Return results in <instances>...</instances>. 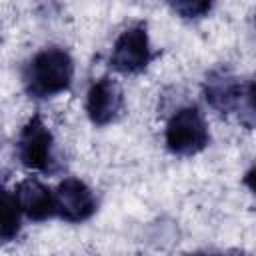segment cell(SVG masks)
Segmentation results:
<instances>
[{
  "instance_id": "obj_7",
  "label": "cell",
  "mask_w": 256,
  "mask_h": 256,
  "mask_svg": "<svg viewBox=\"0 0 256 256\" xmlns=\"http://www.w3.org/2000/svg\"><path fill=\"white\" fill-rule=\"evenodd\" d=\"M14 198L20 212L32 222H44L58 216L56 192L42 184L38 178H24L14 188Z\"/></svg>"
},
{
  "instance_id": "obj_2",
  "label": "cell",
  "mask_w": 256,
  "mask_h": 256,
  "mask_svg": "<svg viewBox=\"0 0 256 256\" xmlns=\"http://www.w3.org/2000/svg\"><path fill=\"white\" fill-rule=\"evenodd\" d=\"M16 156L26 168L42 174H56L60 170L54 134L40 114H32L20 128L16 138Z\"/></svg>"
},
{
  "instance_id": "obj_12",
  "label": "cell",
  "mask_w": 256,
  "mask_h": 256,
  "mask_svg": "<svg viewBox=\"0 0 256 256\" xmlns=\"http://www.w3.org/2000/svg\"><path fill=\"white\" fill-rule=\"evenodd\" d=\"M242 182H244V186H246L252 194H256V162L248 168V172L244 174V180H242Z\"/></svg>"
},
{
  "instance_id": "obj_11",
  "label": "cell",
  "mask_w": 256,
  "mask_h": 256,
  "mask_svg": "<svg viewBox=\"0 0 256 256\" xmlns=\"http://www.w3.org/2000/svg\"><path fill=\"white\" fill-rule=\"evenodd\" d=\"M244 96H246V102H248V108L256 114V76L248 82V86L244 88Z\"/></svg>"
},
{
  "instance_id": "obj_3",
  "label": "cell",
  "mask_w": 256,
  "mask_h": 256,
  "mask_svg": "<svg viewBox=\"0 0 256 256\" xmlns=\"http://www.w3.org/2000/svg\"><path fill=\"white\" fill-rule=\"evenodd\" d=\"M166 148L176 156H194L210 144V132L204 114L196 104L178 108L166 122Z\"/></svg>"
},
{
  "instance_id": "obj_13",
  "label": "cell",
  "mask_w": 256,
  "mask_h": 256,
  "mask_svg": "<svg viewBox=\"0 0 256 256\" xmlns=\"http://www.w3.org/2000/svg\"><path fill=\"white\" fill-rule=\"evenodd\" d=\"M186 256H246L244 252L238 250H230V252H218V254H204V252H194V254H186Z\"/></svg>"
},
{
  "instance_id": "obj_1",
  "label": "cell",
  "mask_w": 256,
  "mask_h": 256,
  "mask_svg": "<svg viewBox=\"0 0 256 256\" xmlns=\"http://www.w3.org/2000/svg\"><path fill=\"white\" fill-rule=\"evenodd\" d=\"M74 80V60L68 50L48 46L38 50L22 68V84L32 98H52L66 92Z\"/></svg>"
},
{
  "instance_id": "obj_9",
  "label": "cell",
  "mask_w": 256,
  "mask_h": 256,
  "mask_svg": "<svg viewBox=\"0 0 256 256\" xmlns=\"http://www.w3.org/2000/svg\"><path fill=\"white\" fill-rule=\"evenodd\" d=\"M20 208L16 204V198L10 190H4L2 194V230L0 236L4 242H10L20 232Z\"/></svg>"
},
{
  "instance_id": "obj_6",
  "label": "cell",
  "mask_w": 256,
  "mask_h": 256,
  "mask_svg": "<svg viewBox=\"0 0 256 256\" xmlns=\"http://www.w3.org/2000/svg\"><path fill=\"white\" fill-rule=\"evenodd\" d=\"M56 210L58 218L70 224H80L92 218L98 208L92 188L80 178H64L56 186Z\"/></svg>"
},
{
  "instance_id": "obj_5",
  "label": "cell",
  "mask_w": 256,
  "mask_h": 256,
  "mask_svg": "<svg viewBox=\"0 0 256 256\" xmlns=\"http://www.w3.org/2000/svg\"><path fill=\"white\" fill-rule=\"evenodd\" d=\"M124 112V92L120 84L102 76L94 80L86 94V114L94 126H108L116 122Z\"/></svg>"
},
{
  "instance_id": "obj_14",
  "label": "cell",
  "mask_w": 256,
  "mask_h": 256,
  "mask_svg": "<svg viewBox=\"0 0 256 256\" xmlns=\"http://www.w3.org/2000/svg\"><path fill=\"white\" fill-rule=\"evenodd\" d=\"M254 24H256V18H254Z\"/></svg>"
},
{
  "instance_id": "obj_10",
  "label": "cell",
  "mask_w": 256,
  "mask_h": 256,
  "mask_svg": "<svg viewBox=\"0 0 256 256\" xmlns=\"http://www.w3.org/2000/svg\"><path fill=\"white\" fill-rule=\"evenodd\" d=\"M170 8L180 18L196 20V18H204L212 10V2H206V0H180V2H170Z\"/></svg>"
},
{
  "instance_id": "obj_4",
  "label": "cell",
  "mask_w": 256,
  "mask_h": 256,
  "mask_svg": "<svg viewBox=\"0 0 256 256\" xmlns=\"http://www.w3.org/2000/svg\"><path fill=\"white\" fill-rule=\"evenodd\" d=\"M152 58L154 52L150 48L148 28L144 22H136L114 40L108 64L120 74H140L148 68Z\"/></svg>"
},
{
  "instance_id": "obj_8",
  "label": "cell",
  "mask_w": 256,
  "mask_h": 256,
  "mask_svg": "<svg viewBox=\"0 0 256 256\" xmlns=\"http://www.w3.org/2000/svg\"><path fill=\"white\" fill-rule=\"evenodd\" d=\"M202 92H204L206 102L214 110H218L220 114H230L240 106L244 86L230 70L216 68L206 76L202 84Z\"/></svg>"
}]
</instances>
